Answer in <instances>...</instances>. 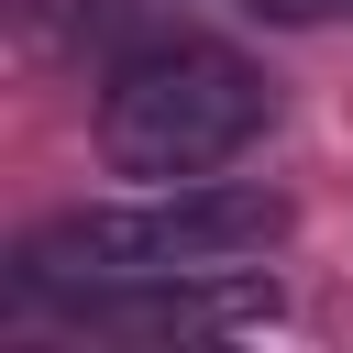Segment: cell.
<instances>
[{
	"label": "cell",
	"instance_id": "obj_1",
	"mask_svg": "<svg viewBox=\"0 0 353 353\" xmlns=\"http://www.w3.org/2000/svg\"><path fill=\"white\" fill-rule=\"evenodd\" d=\"M276 232H287V199L276 188H254V176H176V188H143V199H110V210H66V221L22 232L11 287L33 309H66V298L132 287V276L254 265Z\"/></svg>",
	"mask_w": 353,
	"mask_h": 353
},
{
	"label": "cell",
	"instance_id": "obj_2",
	"mask_svg": "<svg viewBox=\"0 0 353 353\" xmlns=\"http://www.w3.org/2000/svg\"><path fill=\"white\" fill-rule=\"evenodd\" d=\"M265 66L232 55V44H199V33H154L132 44L110 77H99V165L110 176H143V188H176V176H210L232 165L254 132H265Z\"/></svg>",
	"mask_w": 353,
	"mask_h": 353
},
{
	"label": "cell",
	"instance_id": "obj_3",
	"mask_svg": "<svg viewBox=\"0 0 353 353\" xmlns=\"http://www.w3.org/2000/svg\"><path fill=\"white\" fill-rule=\"evenodd\" d=\"M55 320L77 331H121V342H210V331H254L276 320V276L265 265H199V276H132V287H88Z\"/></svg>",
	"mask_w": 353,
	"mask_h": 353
},
{
	"label": "cell",
	"instance_id": "obj_4",
	"mask_svg": "<svg viewBox=\"0 0 353 353\" xmlns=\"http://www.w3.org/2000/svg\"><path fill=\"white\" fill-rule=\"evenodd\" d=\"M254 22H353V0H243Z\"/></svg>",
	"mask_w": 353,
	"mask_h": 353
}]
</instances>
